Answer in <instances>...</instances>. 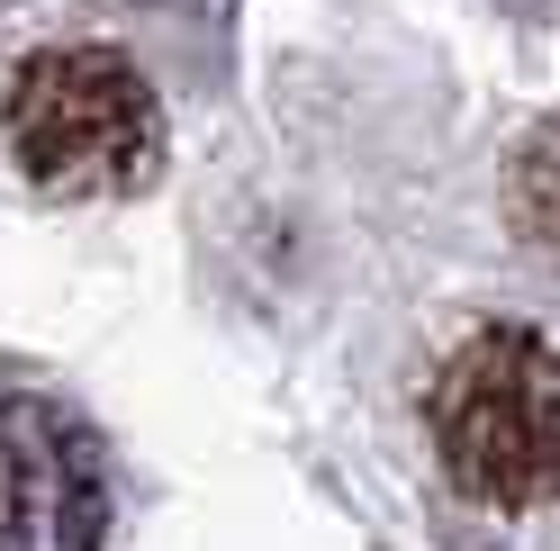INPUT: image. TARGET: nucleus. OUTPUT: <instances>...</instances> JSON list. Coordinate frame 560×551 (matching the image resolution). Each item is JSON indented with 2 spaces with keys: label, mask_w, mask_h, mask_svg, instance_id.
<instances>
[{
  "label": "nucleus",
  "mask_w": 560,
  "mask_h": 551,
  "mask_svg": "<svg viewBox=\"0 0 560 551\" xmlns=\"http://www.w3.org/2000/svg\"><path fill=\"white\" fill-rule=\"evenodd\" d=\"M425 434L462 497L551 506L560 497V353L534 326L462 335L425 389Z\"/></svg>",
  "instance_id": "f257e3e1"
},
{
  "label": "nucleus",
  "mask_w": 560,
  "mask_h": 551,
  "mask_svg": "<svg viewBox=\"0 0 560 551\" xmlns=\"http://www.w3.org/2000/svg\"><path fill=\"white\" fill-rule=\"evenodd\" d=\"M0 136L46 199H118L163 163V99L118 46H46L0 99Z\"/></svg>",
  "instance_id": "f03ea898"
},
{
  "label": "nucleus",
  "mask_w": 560,
  "mask_h": 551,
  "mask_svg": "<svg viewBox=\"0 0 560 551\" xmlns=\"http://www.w3.org/2000/svg\"><path fill=\"white\" fill-rule=\"evenodd\" d=\"M109 534V453L46 398H0V551H91Z\"/></svg>",
  "instance_id": "7ed1b4c3"
},
{
  "label": "nucleus",
  "mask_w": 560,
  "mask_h": 551,
  "mask_svg": "<svg viewBox=\"0 0 560 551\" xmlns=\"http://www.w3.org/2000/svg\"><path fill=\"white\" fill-rule=\"evenodd\" d=\"M506 199H515V226L542 262H560V118H542L524 136V154L506 172Z\"/></svg>",
  "instance_id": "20e7f679"
}]
</instances>
